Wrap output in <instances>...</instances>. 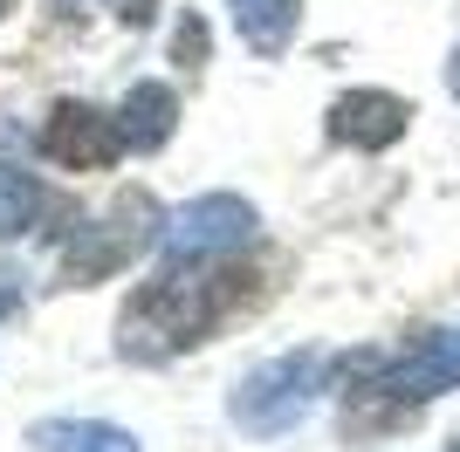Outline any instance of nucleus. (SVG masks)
<instances>
[{"instance_id":"nucleus-1","label":"nucleus","mask_w":460,"mask_h":452,"mask_svg":"<svg viewBox=\"0 0 460 452\" xmlns=\"http://www.w3.org/2000/svg\"><path fill=\"white\" fill-rule=\"evenodd\" d=\"M234 295V274H179V267H165V274H152V282L137 288V301L124 309V357H172V350H186V343H199V329H207L220 309H227Z\"/></svg>"},{"instance_id":"nucleus-2","label":"nucleus","mask_w":460,"mask_h":452,"mask_svg":"<svg viewBox=\"0 0 460 452\" xmlns=\"http://www.w3.org/2000/svg\"><path fill=\"white\" fill-rule=\"evenodd\" d=\"M323 370H330V357H316V350H296V357H275L261 370H248L234 384V425H248L261 439L303 425L316 391H323Z\"/></svg>"},{"instance_id":"nucleus-3","label":"nucleus","mask_w":460,"mask_h":452,"mask_svg":"<svg viewBox=\"0 0 460 452\" xmlns=\"http://www.w3.org/2000/svg\"><path fill=\"white\" fill-rule=\"evenodd\" d=\"M248 240H254V206L234 199V192H207V199L179 206L172 220L158 226V247L172 261H213V254H234Z\"/></svg>"},{"instance_id":"nucleus-4","label":"nucleus","mask_w":460,"mask_h":452,"mask_svg":"<svg viewBox=\"0 0 460 452\" xmlns=\"http://www.w3.org/2000/svg\"><path fill=\"white\" fill-rule=\"evenodd\" d=\"M371 391L392 404H426L440 391H460V329H426L405 357H392L371 377Z\"/></svg>"},{"instance_id":"nucleus-5","label":"nucleus","mask_w":460,"mask_h":452,"mask_svg":"<svg viewBox=\"0 0 460 452\" xmlns=\"http://www.w3.org/2000/svg\"><path fill=\"white\" fill-rule=\"evenodd\" d=\"M41 151L56 158V165H111L117 151H124V124L103 110H90V103H56V117H49V131H41Z\"/></svg>"},{"instance_id":"nucleus-6","label":"nucleus","mask_w":460,"mask_h":452,"mask_svg":"<svg viewBox=\"0 0 460 452\" xmlns=\"http://www.w3.org/2000/svg\"><path fill=\"white\" fill-rule=\"evenodd\" d=\"M405 124H412V110H405L399 96H385V90H350V96L330 103V137H344V144H358V151L399 144Z\"/></svg>"},{"instance_id":"nucleus-7","label":"nucleus","mask_w":460,"mask_h":452,"mask_svg":"<svg viewBox=\"0 0 460 452\" xmlns=\"http://www.w3.org/2000/svg\"><path fill=\"white\" fill-rule=\"evenodd\" d=\"M172 117H179V96L165 90V83H137V90L124 96L117 124H124V144L131 151H158L172 137Z\"/></svg>"},{"instance_id":"nucleus-8","label":"nucleus","mask_w":460,"mask_h":452,"mask_svg":"<svg viewBox=\"0 0 460 452\" xmlns=\"http://www.w3.org/2000/svg\"><path fill=\"white\" fill-rule=\"evenodd\" d=\"M234 7V28L248 41L254 56H282L288 41H296V14H303V0H227Z\"/></svg>"},{"instance_id":"nucleus-9","label":"nucleus","mask_w":460,"mask_h":452,"mask_svg":"<svg viewBox=\"0 0 460 452\" xmlns=\"http://www.w3.org/2000/svg\"><path fill=\"white\" fill-rule=\"evenodd\" d=\"M35 446L41 452H137V439L103 425V418H49V425H35Z\"/></svg>"},{"instance_id":"nucleus-10","label":"nucleus","mask_w":460,"mask_h":452,"mask_svg":"<svg viewBox=\"0 0 460 452\" xmlns=\"http://www.w3.org/2000/svg\"><path fill=\"white\" fill-rule=\"evenodd\" d=\"M35 213H41V186L21 165H0V233H21Z\"/></svg>"},{"instance_id":"nucleus-11","label":"nucleus","mask_w":460,"mask_h":452,"mask_svg":"<svg viewBox=\"0 0 460 452\" xmlns=\"http://www.w3.org/2000/svg\"><path fill=\"white\" fill-rule=\"evenodd\" d=\"M179 56H186V62L207 56V28H199V21H186V28H179Z\"/></svg>"},{"instance_id":"nucleus-12","label":"nucleus","mask_w":460,"mask_h":452,"mask_svg":"<svg viewBox=\"0 0 460 452\" xmlns=\"http://www.w3.org/2000/svg\"><path fill=\"white\" fill-rule=\"evenodd\" d=\"M447 90L460 96V48H454V62H447Z\"/></svg>"},{"instance_id":"nucleus-13","label":"nucleus","mask_w":460,"mask_h":452,"mask_svg":"<svg viewBox=\"0 0 460 452\" xmlns=\"http://www.w3.org/2000/svg\"><path fill=\"white\" fill-rule=\"evenodd\" d=\"M14 301H21V295H14V288H0V316H7V309H14Z\"/></svg>"},{"instance_id":"nucleus-14","label":"nucleus","mask_w":460,"mask_h":452,"mask_svg":"<svg viewBox=\"0 0 460 452\" xmlns=\"http://www.w3.org/2000/svg\"><path fill=\"white\" fill-rule=\"evenodd\" d=\"M454 452H460V439H454Z\"/></svg>"}]
</instances>
